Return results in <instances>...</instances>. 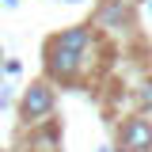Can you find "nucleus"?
Here are the masks:
<instances>
[{"label":"nucleus","instance_id":"obj_1","mask_svg":"<svg viewBox=\"0 0 152 152\" xmlns=\"http://www.w3.org/2000/svg\"><path fill=\"white\" fill-rule=\"evenodd\" d=\"M91 46V27H72V31H61L57 38H50L46 46V69L53 80H76L84 69V57Z\"/></svg>","mask_w":152,"mask_h":152},{"label":"nucleus","instance_id":"obj_2","mask_svg":"<svg viewBox=\"0 0 152 152\" xmlns=\"http://www.w3.org/2000/svg\"><path fill=\"white\" fill-rule=\"evenodd\" d=\"M53 107H57V95H53V88L46 84V80H34L27 91H23V99H19V114H23V122H46L50 114H53Z\"/></svg>","mask_w":152,"mask_h":152},{"label":"nucleus","instance_id":"obj_3","mask_svg":"<svg viewBox=\"0 0 152 152\" xmlns=\"http://www.w3.org/2000/svg\"><path fill=\"white\" fill-rule=\"evenodd\" d=\"M118 152H152V122L145 114H133L118 129Z\"/></svg>","mask_w":152,"mask_h":152},{"label":"nucleus","instance_id":"obj_4","mask_svg":"<svg viewBox=\"0 0 152 152\" xmlns=\"http://www.w3.org/2000/svg\"><path fill=\"white\" fill-rule=\"evenodd\" d=\"M99 23H103V27H122V23H129L126 8H122V0H107L103 12H99Z\"/></svg>","mask_w":152,"mask_h":152},{"label":"nucleus","instance_id":"obj_5","mask_svg":"<svg viewBox=\"0 0 152 152\" xmlns=\"http://www.w3.org/2000/svg\"><path fill=\"white\" fill-rule=\"evenodd\" d=\"M141 103H145V107H152V84H145V91H141Z\"/></svg>","mask_w":152,"mask_h":152}]
</instances>
